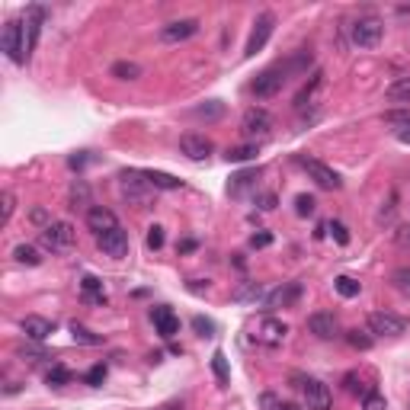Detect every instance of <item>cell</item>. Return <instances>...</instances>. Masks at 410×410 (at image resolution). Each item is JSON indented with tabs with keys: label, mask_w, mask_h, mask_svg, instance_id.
Returning a JSON list of instances; mask_svg holds the SVG:
<instances>
[{
	"label": "cell",
	"mask_w": 410,
	"mask_h": 410,
	"mask_svg": "<svg viewBox=\"0 0 410 410\" xmlns=\"http://www.w3.org/2000/svg\"><path fill=\"white\" fill-rule=\"evenodd\" d=\"M308 64H311V55H308V52H299L295 58H289V61H282V64H272V68H266L263 74H257V80L251 84V93L257 100L276 97V93L282 90L285 84H289V74H295V71H305Z\"/></svg>",
	"instance_id": "6da1fadb"
},
{
	"label": "cell",
	"mask_w": 410,
	"mask_h": 410,
	"mask_svg": "<svg viewBox=\"0 0 410 410\" xmlns=\"http://www.w3.org/2000/svg\"><path fill=\"white\" fill-rule=\"evenodd\" d=\"M119 193H122V199H126L128 205L147 209L154 202V193H157V189L147 183L145 170H122V174H119Z\"/></svg>",
	"instance_id": "7a4b0ae2"
},
{
	"label": "cell",
	"mask_w": 410,
	"mask_h": 410,
	"mask_svg": "<svg viewBox=\"0 0 410 410\" xmlns=\"http://www.w3.org/2000/svg\"><path fill=\"white\" fill-rule=\"evenodd\" d=\"M292 385L301 391L305 397L308 410H330L334 407V394L327 388L320 378H311V375H301V372H292Z\"/></svg>",
	"instance_id": "3957f363"
},
{
	"label": "cell",
	"mask_w": 410,
	"mask_h": 410,
	"mask_svg": "<svg viewBox=\"0 0 410 410\" xmlns=\"http://www.w3.org/2000/svg\"><path fill=\"white\" fill-rule=\"evenodd\" d=\"M74 241H77V234L68 222H52L49 228L39 231V247L45 253H68L74 247Z\"/></svg>",
	"instance_id": "277c9868"
},
{
	"label": "cell",
	"mask_w": 410,
	"mask_h": 410,
	"mask_svg": "<svg viewBox=\"0 0 410 410\" xmlns=\"http://www.w3.org/2000/svg\"><path fill=\"white\" fill-rule=\"evenodd\" d=\"M0 49L7 52V58L13 64L29 61V58H26V29H23L20 20H10L7 26H4V35H0Z\"/></svg>",
	"instance_id": "5b68a950"
},
{
	"label": "cell",
	"mask_w": 410,
	"mask_h": 410,
	"mask_svg": "<svg viewBox=\"0 0 410 410\" xmlns=\"http://www.w3.org/2000/svg\"><path fill=\"white\" fill-rule=\"evenodd\" d=\"M349 35H353V45H359V49H375L385 35V23L378 16H359L349 29Z\"/></svg>",
	"instance_id": "8992f818"
},
{
	"label": "cell",
	"mask_w": 410,
	"mask_h": 410,
	"mask_svg": "<svg viewBox=\"0 0 410 410\" xmlns=\"http://www.w3.org/2000/svg\"><path fill=\"white\" fill-rule=\"evenodd\" d=\"M407 330V320L391 311H372L368 314V334L375 337H401Z\"/></svg>",
	"instance_id": "52a82bcc"
},
{
	"label": "cell",
	"mask_w": 410,
	"mask_h": 410,
	"mask_svg": "<svg viewBox=\"0 0 410 410\" xmlns=\"http://www.w3.org/2000/svg\"><path fill=\"white\" fill-rule=\"evenodd\" d=\"M272 128V116L263 109V106H251V109L243 112L241 119V132L247 135V138H266Z\"/></svg>",
	"instance_id": "ba28073f"
},
{
	"label": "cell",
	"mask_w": 410,
	"mask_h": 410,
	"mask_svg": "<svg viewBox=\"0 0 410 410\" xmlns=\"http://www.w3.org/2000/svg\"><path fill=\"white\" fill-rule=\"evenodd\" d=\"M272 29H276V16H272V13H260V16H257V23H253L251 39H247V49H243V55L253 58L257 52H263V49H266V42H270Z\"/></svg>",
	"instance_id": "9c48e42d"
},
{
	"label": "cell",
	"mask_w": 410,
	"mask_h": 410,
	"mask_svg": "<svg viewBox=\"0 0 410 410\" xmlns=\"http://www.w3.org/2000/svg\"><path fill=\"white\" fill-rule=\"evenodd\" d=\"M97 247L112 260H122L128 253V231L119 224V228L106 231V234H97Z\"/></svg>",
	"instance_id": "30bf717a"
},
{
	"label": "cell",
	"mask_w": 410,
	"mask_h": 410,
	"mask_svg": "<svg viewBox=\"0 0 410 410\" xmlns=\"http://www.w3.org/2000/svg\"><path fill=\"white\" fill-rule=\"evenodd\" d=\"M195 32H199V20H174V23H167V26H160L157 39L164 45H180V42H186V39H193Z\"/></svg>",
	"instance_id": "8fae6325"
},
{
	"label": "cell",
	"mask_w": 410,
	"mask_h": 410,
	"mask_svg": "<svg viewBox=\"0 0 410 410\" xmlns=\"http://www.w3.org/2000/svg\"><path fill=\"white\" fill-rule=\"evenodd\" d=\"M301 167L308 170V176H311V180L318 183L320 189H340V186H343L340 174H337L334 167L320 164V160H314V157H301Z\"/></svg>",
	"instance_id": "7c38bea8"
},
{
	"label": "cell",
	"mask_w": 410,
	"mask_h": 410,
	"mask_svg": "<svg viewBox=\"0 0 410 410\" xmlns=\"http://www.w3.org/2000/svg\"><path fill=\"white\" fill-rule=\"evenodd\" d=\"M299 299H301V282H282L279 289L266 292L263 308H266V311H276V308H292Z\"/></svg>",
	"instance_id": "4fadbf2b"
},
{
	"label": "cell",
	"mask_w": 410,
	"mask_h": 410,
	"mask_svg": "<svg viewBox=\"0 0 410 410\" xmlns=\"http://www.w3.org/2000/svg\"><path fill=\"white\" fill-rule=\"evenodd\" d=\"M20 330H23V337H26V340H32V343H45L52 334H55V320L39 318V314H29V318H23V320H20Z\"/></svg>",
	"instance_id": "5bb4252c"
},
{
	"label": "cell",
	"mask_w": 410,
	"mask_h": 410,
	"mask_svg": "<svg viewBox=\"0 0 410 410\" xmlns=\"http://www.w3.org/2000/svg\"><path fill=\"white\" fill-rule=\"evenodd\" d=\"M285 337H289V324L279 318H263V324H260L257 330V340L263 343V346H282Z\"/></svg>",
	"instance_id": "9a60e30c"
},
{
	"label": "cell",
	"mask_w": 410,
	"mask_h": 410,
	"mask_svg": "<svg viewBox=\"0 0 410 410\" xmlns=\"http://www.w3.org/2000/svg\"><path fill=\"white\" fill-rule=\"evenodd\" d=\"M308 330H311L318 340H334V337H340V320H337L334 314L318 311L308 318Z\"/></svg>",
	"instance_id": "2e32d148"
},
{
	"label": "cell",
	"mask_w": 410,
	"mask_h": 410,
	"mask_svg": "<svg viewBox=\"0 0 410 410\" xmlns=\"http://www.w3.org/2000/svg\"><path fill=\"white\" fill-rule=\"evenodd\" d=\"M180 151L186 154L189 160H209V154L215 151V147H212V141L205 138V135L189 132V135H183V138H180Z\"/></svg>",
	"instance_id": "e0dca14e"
},
{
	"label": "cell",
	"mask_w": 410,
	"mask_h": 410,
	"mask_svg": "<svg viewBox=\"0 0 410 410\" xmlns=\"http://www.w3.org/2000/svg\"><path fill=\"white\" fill-rule=\"evenodd\" d=\"M42 23H45V7H29L26 10V23H23V29H26V58L32 55L35 45H39Z\"/></svg>",
	"instance_id": "ac0fdd59"
},
{
	"label": "cell",
	"mask_w": 410,
	"mask_h": 410,
	"mask_svg": "<svg viewBox=\"0 0 410 410\" xmlns=\"http://www.w3.org/2000/svg\"><path fill=\"white\" fill-rule=\"evenodd\" d=\"M151 320H154V330H157L164 340L176 337V330H180V320H176V314L170 311V308H164V305L151 308Z\"/></svg>",
	"instance_id": "d6986e66"
},
{
	"label": "cell",
	"mask_w": 410,
	"mask_h": 410,
	"mask_svg": "<svg viewBox=\"0 0 410 410\" xmlns=\"http://www.w3.org/2000/svg\"><path fill=\"white\" fill-rule=\"evenodd\" d=\"M87 228L93 234H106V231L119 228V218H116V212L103 209V205H93V209H87Z\"/></svg>",
	"instance_id": "ffe728a7"
},
{
	"label": "cell",
	"mask_w": 410,
	"mask_h": 410,
	"mask_svg": "<svg viewBox=\"0 0 410 410\" xmlns=\"http://www.w3.org/2000/svg\"><path fill=\"white\" fill-rule=\"evenodd\" d=\"M260 299H266L263 282H243L241 289L234 292V301H237V305H257Z\"/></svg>",
	"instance_id": "44dd1931"
},
{
	"label": "cell",
	"mask_w": 410,
	"mask_h": 410,
	"mask_svg": "<svg viewBox=\"0 0 410 410\" xmlns=\"http://www.w3.org/2000/svg\"><path fill=\"white\" fill-rule=\"evenodd\" d=\"M80 292H84V299L93 301V305H106V289H103V282H100L97 276L80 279Z\"/></svg>",
	"instance_id": "7402d4cb"
},
{
	"label": "cell",
	"mask_w": 410,
	"mask_h": 410,
	"mask_svg": "<svg viewBox=\"0 0 410 410\" xmlns=\"http://www.w3.org/2000/svg\"><path fill=\"white\" fill-rule=\"evenodd\" d=\"M385 100H388V103H410V77L391 80L388 90H385Z\"/></svg>",
	"instance_id": "603a6c76"
},
{
	"label": "cell",
	"mask_w": 410,
	"mask_h": 410,
	"mask_svg": "<svg viewBox=\"0 0 410 410\" xmlns=\"http://www.w3.org/2000/svg\"><path fill=\"white\" fill-rule=\"evenodd\" d=\"M109 74L116 77V80H138V77H141V64L138 61H116L109 68Z\"/></svg>",
	"instance_id": "cb8c5ba5"
},
{
	"label": "cell",
	"mask_w": 410,
	"mask_h": 410,
	"mask_svg": "<svg viewBox=\"0 0 410 410\" xmlns=\"http://www.w3.org/2000/svg\"><path fill=\"white\" fill-rule=\"evenodd\" d=\"M13 260H16V263H23V266H39V263H42V253L35 251L32 243H16Z\"/></svg>",
	"instance_id": "d4e9b609"
},
{
	"label": "cell",
	"mask_w": 410,
	"mask_h": 410,
	"mask_svg": "<svg viewBox=\"0 0 410 410\" xmlns=\"http://www.w3.org/2000/svg\"><path fill=\"white\" fill-rule=\"evenodd\" d=\"M145 176H147V183H151L154 189H180L183 186V180L164 174V170H145Z\"/></svg>",
	"instance_id": "484cf974"
},
{
	"label": "cell",
	"mask_w": 410,
	"mask_h": 410,
	"mask_svg": "<svg viewBox=\"0 0 410 410\" xmlns=\"http://www.w3.org/2000/svg\"><path fill=\"white\" fill-rule=\"evenodd\" d=\"M257 176H260V170H241L237 176H231L228 193H231V195H241L247 186H253V183H257Z\"/></svg>",
	"instance_id": "4316f807"
},
{
	"label": "cell",
	"mask_w": 410,
	"mask_h": 410,
	"mask_svg": "<svg viewBox=\"0 0 410 410\" xmlns=\"http://www.w3.org/2000/svg\"><path fill=\"white\" fill-rule=\"evenodd\" d=\"M257 154H260L257 145H237V147H228L224 160H228V164H247V160H253Z\"/></svg>",
	"instance_id": "83f0119b"
},
{
	"label": "cell",
	"mask_w": 410,
	"mask_h": 410,
	"mask_svg": "<svg viewBox=\"0 0 410 410\" xmlns=\"http://www.w3.org/2000/svg\"><path fill=\"white\" fill-rule=\"evenodd\" d=\"M71 209H84V205H90V186H87L84 180H77L74 186H71Z\"/></svg>",
	"instance_id": "f1b7e54d"
},
{
	"label": "cell",
	"mask_w": 410,
	"mask_h": 410,
	"mask_svg": "<svg viewBox=\"0 0 410 410\" xmlns=\"http://www.w3.org/2000/svg\"><path fill=\"white\" fill-rule=\"evenodd\" d=\"M45 382H49L52 388H61V385L71 382V368L61 366V362H52V368L45 372Z\"/></svg>",
	"instance_id": "f546056e"
},
{
	"label": "cell",
	"mask_w": 410,
	"mask_h": 410,
	"mask_svg": "<svg viewBox=\"0 0 410 410\" xmlns=\"http://www.w3.org/2000/svg\"><path fill=\"white\" fill-rule=\"evenodd\" d=\"M71 337H74V343H84V346H100L103 343V337H97L93 330H87L84 324H71Z\"/></svg>",
	"instance_id": "4dcf8cb0"
},
{
	"label": "cell",
	"mask_w": 410,
	"mask_h": 410,
	"mask_svg": "<svg viewBox=\"0 0 410 410\" xmlns=\"http://www.w3.org/2000/svg\"><path fill=\"white\" fill-rule=\"evenodd\" d=\"M320 80H324V74H320V71H314L311 80H308V84L299 90V97H295V106H299V109H305V106H308V100L314 97V90L320 87Z\"/></svg>",
	"instance_id": "1f68e13d"
},
{
	"label": "cell",
	"mask_w": 410,
	"mask_h": 410,
	"mask_svg": "<svg viewBox=\"0 0 410 410\" xmlns=\"http://www.w3.org/2000/svg\"><path fill=\"white\" fill-rule=\"evenodd\" d=\"M391 285H394L404 299H410V266H397V270L391 272Z\"/></svg>",
	"instance_id": "d6a6232c"
},
{
	"label": "cell",
	"mask_w": 410,
	"mask_h": 410,
	"mask_svg": "<svg viewBox=\"0 0 410 410\" xmlns=\"http://www.w3.org/2000/svg\"><path fill=\"white\" fill-rule=\"evenodd\" d=\"M212 372H215L218 385H228L231 382V372H228V359H224L222 349H215V356H212Z\"/></svg>",
	"instance_id": "836d02e7"
},
{
	"label": "cell",
	"mask_w": 410,
	"mask_h": 410,
	"mask_svg": "<svg viewBox=\"0 0 410 410\" xmlns=\"http://www.w3.org/2000/svg\"><path fill=\"white\" fill-rule=\"evenodd\" d=\"M222 112H224V106L218 103V100H209L205 106H195L193 116H195V119H209V122H215V119H222Z\"/></svg>",
	"instance_id": "e575fe53"
},
{
	"label": "cell",
	"mask_w": 410,
	"mask_h": 410,
	"mask_svg": "<svg viewBox=\"0 0 410 410\" xmlns=\"http://www.w3.org/2000/svg\"><path fill=\"white\" fill-rule=\"evenodd\" d=\"M13 209H16V195L10 193V189H4V193H0V224H10Z\"/></svg>",
	"instance_id": "d590c367"
},
{
	"label": "cell",
	"mask_w": 410,
	"mask_h": 410,
	"mask_svg": "<svg viewBox=\"0 0 410 410\" xmlns=\"http://www.w3.org/2000/svg\"><path fill=\"white\" fill-rule=\"evenodd\" d=\"M334 289L343 295V299H356V295L362 292V282H356V279H349V276H340L334 282Z\"/></svg>",
	"instance_id": "8d00e7d4"
},
{
	"label": "cell",
	"mask_w": 410,
	"mask_h": 410,
	"mask_svg": "<svg viewBox=\"0 0 410 410\" xmlns=\"http://www.w3.org/2000/svg\"><path fill=\"white\" fill-rule=\"evenodd\" d=\"M260 404H263V410H295L289 401H282L279 394H272V391H266L263 397H260Z\"/></svg>",
	"instance_id": "74e56055"
},
{
	"label": "cell",
	"mask_w": 410,
	"mask_h": 410,
	"mask_svg": "<svg viewBox=\"0 0 410 410\" xmlns=\"http://www.w3.org/2000/svg\"><path fill=\"white\" fill-rule=\"evenodd\" d=\"M346 343L353 349H372V337L366 334V330H349L346 334Z\"/></svg>",
	"instance_id": "f35d334b"
},
{
	"label": "cell",
	"mask_w": 410,
	"mask_h": 410,
	"mask_svg": "<svg viewBox=\"0 0 410 410\" xmlns=\"http://www.w3.org/2000/svg\"><path fill=\"white\" fill-rule=\"evenodd\" d=\"M362 410H388V401L378 391H368V394H362Z\"/></svg>",
	"instance_id": "ab89813d"
},
{
	"label": "cell",
	"mask_w": 410,
	"mask_h": 410,
	"mask_svg": "<svg viewBox=\"0 0 410 410\" xmlns=\"http://www.w3.org/2000/svg\"><path fill=\"white\" fill-rule=\"evenodd\" d=\"M314 205H318V202H314V195H295V212H299L301 218H308V215H314Z\"/></svg>",
	"instance_id": "60d3db41"
},
{
	"label": "cell",
	"mask_w": 410,
	"mask_h": 410,
	"mask_svg": "<svg viewBox=\"0 0 410 410\" xmlns=\"http://www.w3.org/2000/svg\"><path fill=\"white\" fill-rule=\"evenodd\" d=\"M147 247H151V251H160V247H164V228H160V224H151V228H147Z\"/></svg>",
	"instance_id": "b9f144b4"
},
{
	"label": "cell",
	"mask_w": 410,
	"mask_h": 410,
	"mask_svg": "<svg viewBox=\"0 0 410 410\" xmlns=\"http://www.w3.org/2000/svg\"><path fill=\"white\" fill-rule=\"evenodd\" d=\"M16 356H20V359H29V362H39V359H52V356L45 353V349H35V346H23V349H20V353H16Z\"/></svg>",
	"instance_id": "7bdbcfd3"
},
{
	"label": "cell",
	"mask_w": 410,
	"mask_h": 410,
	"mask_svg": "<svg viewBox=\"0 0 410 410\" xmlns=\"http://www.w3.org/2000/svg\"><path fill=\"white\" fill-rule=\"evenodd\" d=\"M193 330L199 337H212V334H215V324H212V320H205V318H193Z\"/></svg>",
	"instance_id": "ee69618b"
},
{
	"label": "cell",
	"mask_w": 410,
	"mask_h": 410,
	"mask_svg": "<svg viewBox=\"0 0 410 410\" xmlns=\"http://www.w3.org/2000/svg\"><path fill=\"white\" fill-rule=\"evenodd\" d=\"M103 382H106V366L100 362V366H93L90 372H87V385H93V388H97V385H103Z\"/></svg>",
	"instance_id": "f6af8a7d"
},
{
	"label": "cell",
	"mask_w": 410,
	"mask_h": 410,
	"mask_svg": "<svg viewBox=\"0 0 410 410\" xmlns=\"http://www.w3.org/2000/svg\"><path fill=\"white\" fill-rule=\"evenodd\" d=\"M253 202L260 205V212H272V209H276V193H260Z\"/></svg>",
	"instance_id": "bcb514c9"
},
{
	"label": "cell",
	"mask_w": 410,
	"mask_h": 410,
	"mask_svg": "<svg viewBox=\"0 0 410 410\" xmlns=\"http://www.w3.org/2000/svg\"><path fill=\"white\" fill-rule=\"evenodd\" d=\"M327 231L337 237V243H349V234H346V224H340V222H330L327 224Z\"/></svg>",
	"instance_id": "7dc6e473"
},
{
	"label": "cell",
	"mask_w": 410,
	"mask_h": 410,
	"mask_svg": "<svg viewBox=\"0 0 410 410\" xmlns=\"http://www.w3.org/2000/svg\"><path fill=\"white\" fill-rule=\"evenodd\" d=\"M385 119H388L391 126H404V128H410V112H385Z\"/></svg>",
	"instance_id": "c3c4849f"
},
{
	"label": "cell",
	"mask_w": 410,
	"mask_h": 410,
	"mask_svg": "<svg viewBox=\"0 0 410 410\" xmlns=\"http://www.w3.org/2000/svg\"><path fill=\"white\" fill-rule=\"evenodd\" d=\"M394 243L407 251V247H410V224H401V228L394 231Z\"/></svg>",
	"instance_id": "681fc988"
},
{
	"label": "cell",
	"mask_w": 410,
	"mask_h": 410,
	"mask_svg": "<svg viewBox=\"0 0 410 410\" xmlns=\"http://www.w3.org/2000/svg\"><path fill=\"white\" fill-rule=\"evenodd\" d=\"M270 243H272V234H270V231H260V234L251 237V247H257V251H260V247H270Z\"/></svg>",
	"instance_id": "f907efd6"
},
{
	"label": "cell",
	"mask_w": 410,
	"mask_h": 410,
	"mask_svg": "<svg viewBox=\"0 0 410 410\" xmlns=\"http://www.w3.org/2000/svg\"><path fill=\"white\" fill-rule=\"evenodd\" d=\"M356 382H359V375H356V372H349V375H346V391L359 394V385H356Z\"/></svg>",
	"instance_id": "816d5d0a"
},
{
	"label": "cell",
	"mask_w": 410,
	"mask_h": 410,
	"mask_svg": "<svg viewBox=\"0 0 410 410\" xmlns=\"http://www.w3.org/2000/svg\"><path fill=\"white\" fill-rule=\"evenodd\" d=\"M176 251H180V253H189V251H195V241H183L180 247H176Z\"/></svg>",
	"instance_id": "f5cc1de1"
},
{
	"label": "cell",
	"mask_w": 410,
	"mask_h": 410,
	"mask_svg": "<svg viewBox=\"0 0 410 410\" xmlns=\"http://www.w3.org/2000/svg\"><path fill=\"white\" fill-rule=\"evenodd\" d=\"M397 138H401L404 145H410V128H401V132H397Z\"/></svg>",
	"instance_id": "db71d44e"
},
{
	"label": "cell",
	"mask_w": 410,
	"mask_h": 410,
	"mask_svg": "<svg viewBox=\"0 0 410 410\" xmlns=\"http://www.w3.org/2000/svg\"><path fill=\"white\" fill-rule=\"evenodd\" d=\"M160 410H183V404H180V401H170V404H164Z\"/></svg>",
	"instance_id": "11a10c76"
},
{
	"label": "cell",
	"mask_w": 410,
	"mask_h": 410,
	"mask_svg": "<svg viewBox=\"0 0 410 410\" xmlns=\"http://www.w3.org/2000/svg\"><path fill=\"white\" fill-rule=\"evenodd\" d=\"M401 13H410V7H401Z\"/></svg>",
	"instance_id": "9f6ffc18"
}]
</instances>
